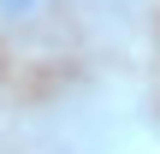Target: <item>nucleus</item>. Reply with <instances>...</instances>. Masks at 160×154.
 I'll use <instances>...</instances> for the list:
<instances>
[{
    "mask_svg": "<svg viewBox=\"0 0 160 154\" xmlns=\"http://www.w3.org/2000/svg\"><path fill=\"white\" fill-rule=\"evenodd\" d=\"M42 0H0V18H30Z\"/></svg>",
    "mask_w": 160,
    "mask_h": 154,
    "instance_id": "obj_1",
    "label": "nucleus"
}]
</instances>
